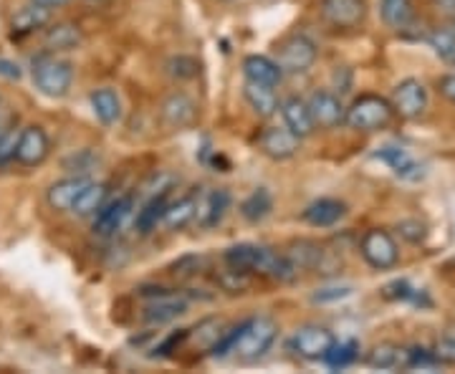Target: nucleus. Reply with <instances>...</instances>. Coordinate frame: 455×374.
Instances as JSON below:
<instances>
[{
	"mask_svg": "<svg viewBox=\"0 0 455 374\" xmlns=\"http://www.w3.org/2000/svg\"><path fill=\"white\" fill-rule=\"evenodd\" d=\"M392 119H395V109H392L390 99L379 97V94H362L347 107L344 124L357 131H379L385 130Z\"/></svg>",
	"mask_w": 455,
	"mask_h": 374,
	"instance_id": "3",
	"label": "nucleus"
},
{
	"mask_svg": "<svg viewBox=\"0 0 455 374\" xmlns=\"http://www.w3.org/2000/svg\"><path fill=\"white\" fill-rule=\"evenodd\" d=\"M33 5H38V8H46V11H59V8H64L66 3H71V0H31Z\"/></svg>",
	"mask_w": 455,
	"mask_h": 374,
	"instance_id": "46",
	"label": "nucleus"
},
{
	"mask_svg": "<svg viewBox=\"0 0 455 374\" xmlns=\"http://www.w3.org/2000/svg\"><path fill=\"white\" fill-rule=\"evenodd\" d=\"M0 76H5V79H11V82H18V79L23 76V71H20V66H18L16 61L0 59Z\"/></svg>",
	"mask_w": 455,
	"mask_h": 374,
	"instance_id": "44",
	"label": "nucleus"
},
{
	"mask_svg": "<svg viewBox=\"0 0 455 374\" xmlns=\"http://www.w3.org/2000/svg\"><path fill=\"white\" fill-rule=\"evenodd\" d=\"M438 92H440V97L448 99L451 104H455V71L445 74V76H440V79H438Z\"/></svg>",
	"mask_w": 455,
	"mask_h": 374,
	"instance_id": "43",
	"label": "nucleus"
},
{
	"mask_svg": "<svg viewBox=\"0 0 455 374\" xmlns=\"http://www.w3.org/2000/svg\"><path fill=\"white\" fill-rule=\"evenodd\" d=\"M86 185H89V175H68L64 179H56L49 190H46V203H49L53 211L71 212L76 197H79V193H82Z\"/></svg>",
	"mask_w": 455,
	"mask_h": 374,
	"instance_id": "18",
	"label": "nucleus"
},
{
	"mask_svg": "<svg viewBox=\"0 0 455 374\" xmlns=\"http://www.w3.org/2000/svg\"><path fill=\"white\" fill-rule=\"evenodd\" d=\"M230 203H233V197H230L226 187H218V190H211V193H205L203 197H197V228H218L226 220L228 211H230Z\"/></svg>",
	"mask_w": 455,
	"mask_h": 374,
	"instance_id": "14",
	"label": "nucleus"
},
{
	"mask_svg": "<svg viewBox=\"0 0 455 374\" xmlns=\"http://www.w3.org/2000/svg\"><path fill=\"white\" fill-rule=\"evenodd\" d=\"M31 76L36 89L44 97L64 99L71 92V86H74V64L46 51L44 56L33 59Z\"/></svg>",
	"mask_w": 455,
	"mask_h": 374,
	"instance_id": "2",
	"label": "nucleus"
},
{
	"mask_svg": "<svg viewBox=\"0 0 455 374\" xmlns=\"http://www.w3.org/2000/svg\"><path fill=\"white\" fill-rule=\"evenodd\" d=\"M311 119H314V127H322V130H334L344 124V115H347V107L337 92H329V89H316L309 99Z\"/></svg>",
	"mask_w": 455,
	"mask_h": 374,
	"instance_id": "11",
	"label": "nucleus"
},
{
	"mask_svg": "<svg viewBox=\"0 0 455 374\" xmlns=\"http://www.w3.org/2000/svg\"><path fill=\"white\" fill-rule=\"evenodd\" d=\"M243 99L260 119H271L278 112V104H281L278 101L276 86H266V84L256 82L243 84Z\"/></svg>",
	"mask_w": 455,
	"mask_h": 374,
	"instance_id": "22",
	"label": "nucleus"
},
{
	"mask_svg": "<svg viewBox=\"0 0 455 374\" xmlns=\"http://www.w3.org/2000/svg\"><path fill=\"white\" fill-rule=\"evenodd\" d=\"M316 59H319V49H316V44L311 41L309 36H304V33L286 36L276 49V64L283 71V76L286 74H291V76L307 74V71L314 68Z\"/></svg>",
	"mask_w": 455,
	"mask_h": 374,
	"instance_id": "4",
	"label": "nucleus"
},
{
	"mask_svg": "<svg viewBox=\"0 0 455 374\" xmlns=\"http://www.w3.org/2000/svg\"><path fill=\"white\" fill-rule=\"evenodd\" d=\"M89 104H92L94 116H97L104 127H114V124L122 119V99H119V94H116L114 89H109V86L94 89V92L89 94Z\"/></svg>",
	"mask_w": 455,
	"mask_h": 374,
	"instance_id": "23",
	"label": "nucleus"
},
{
	"mask_svg": "<svg viewBox=\"0 0 455 374\" xmlns=\"http://www.w3.org/2000/svg\"><path fill=\"white\" fill-rule=\"evenodd\" d=\"M132 212H134V197L130 193L109 197L101 205V211L94 215V226L92 228H94L97 235H114L116 230L124 228V223L130 220Z\"/></svg>",
	"mask_w": 455,
	"mask_h": 374,
	"instance_id": "12",
	"label": "nucleus"
},
{
	"mask_svg": "<svg viewBox=\"0 0 455 374\" xmlns=\"http://www.w3.org/2000/svg\"><path fill=\"white\" fill-rule=\"evenodd\" d=\"M427 101H430L427 89H425V84L420 79L407 76L392 89V109H395V115H400L403 119H420L425 115V109H427Z\"/></svg>",
	"mask_w": 455,
	"mask_h": 374,
	"instance_id": "8",
	"label": "nucleus"
},
{
	"mask_svg": "<svg viewBox=\"0 0 455 374\" xmlns=\"http://www.w3.org/2000/svg\"><path fill=\"white\" fill-rule=\"evenodd\" d=\"M425 41H427V46L433 49V53L443 59V61H448V64H453L455 61V23L451 26H438V28H433V31H427L423 36Z\"/></svg>",
	"mask_w": 455,
	"mask_h": 374,
	"instance_id": "31",
	"label": "nucleus"
},
{
	"mask_svg": "<svg viewBox=\"0 0 455 374\" xmlns=\"http://www.w3.org/2000/svg\"><path fill=\"white\" fill-rule=\"evenodd\" d=\"M51 155V137L49 131L38 124L23 127L18 134L16 145V163L23 167H38L49 160Z\"/></svg>",
	"mask_w": 455,
	"mask_h": 374,
	"instance_id": "10",
	"label": "nucleus"
},
{
	"mask_svg": "<svg viewBox=\"0 0 455 374\" xmlns=\"http://www.w3.org/2000/svg\"><path fill=\"white\" fill-rule=\"evenodd\" d=\"M301 218L311 228H334L347 218V203L339 197H319L304 208Z\"/></svg>",
	"mask_w": 455,
	"mask_h": 374,
	"instance_id": "15",
	"label": "nucleus"
},
{
	"mask_svg": "<svg viewBox=\"0 0 455 374\" xmlns=\"http://www.w3.org/2000/svg\"><path fill=\"white\" fill-rule=\"evenodd\" d=\"M379 18L392 31H405L415 20L412 0H379Z\"/></svg>",
	"mask_w": 455,
	"mask_h": 374,
	"instance_id": "28",
	"label": "nucleus"
},
{
	"mask_svg": "<svg viewBox=\"0 0 455 374\" xmlns=\"http://www.w3.org/2000/svg\"><path fill=\"white\" fill-rule=\"evenodd\" d=\"M197 71H200V68H197V61L193 56H175V59L167 61V74H170L172 79H180V82L196 79Z\"/></svg>",
	"mask_w": 455,
	"mask_h": 374,
	"instance_id": "35",
	"label": "nucleus"
},
{
	"mask_svg": "<svg viewBox=\"0 0 455 374\" xmlns=\"http://www.w3.org/2000/svg\"><path fill=\"white\" fill-rule=\"evenodd\" d=\"M223 331H226V324H223L220 319L211 316V319H203L200 324H196V329H190L188 334L193 337L196 346H200V349H208V352H211L212 346H215V342L223 337Z\"/></svg>",
	"mask_w": 455,
	"mask_h": 374,
	"instance_id": "32",
	"label": "nucleus"
},
{
	"mask_svg": "<svg viewBox=\"0 0 455 374\" xmlns=\"http://www.w3.org/2000/svg\"><path fill=\"white\" fill-rule=\"evenodd\" d=\"M367 364L372 370H400V367H407V349L397 346V344H377L370 352V357H367Z\"/></svg>",
	"mask_w": 455,
	"mask_h": 374,
	"instance_id": "29",
	"label": "nucleus"
},
{
	"mask_svg": "<svg viewBox=\"0 0 455 374\" xmlns=\"http://www.w3.org/2000/svg\"><path fill=\"white\" fill-rule=\"evenodd\" d=\"M84 44V33L76 23H51L44 31V49L49 53L74 51Z\"/></svg>",
	"mask_w": 455,
	"mask_h": 374,
	"instance_id": "20",
	"label": "nucleus"
},
{
	"mask_svg": "<svg viewBox=\"0 0 455 374\" xmlns=\"http://www.w3.org/2000/svg\"><path fill=\"white\" fill-rule=\"evenodd\" d=\"M355 293L352 286H344V283H337V286H322L316 291L311 293V301L314 304H337V301H344Z\"/></svg>",
	"mask_w": 455,
	"mask_h": 374,
	"instance_id": "36",
	"label": "nucleus"
},
{
	"mask_svg": "<svg viewBox=\"0 0 455 374\" xmlns=\"http://www.w3.org/2000/svg\"><path fill=\"white\" fill-rule=\"evenodd\" d=\"M18 127H5L0 131V167L16 163V145H18Z\"/></svg>",
	"mask_w": 455,
	"mask_h": 374,
	"instance_id": "37",
	"label": "nucleus"
},
{
	"mask_svg": "<svg viewBox=\"0 0 455 374\" xmlns=\"http://www.w3.org/2000/svg\"><path fill=\"white\" fill-rule=\"evenodd\" d=\"M203 266V260L197 259V256H188V259H180L175 266H172V274L178 278H188L197 274V268Z\"/></svg>",
	"mask_w": 455,
	"mask_h": 374,
	"instance_id": "42",
	"label": "nucleus"
},
{
	"mask_svg": "<svg viewBox=\"0 0 455 374\" xmlns=\"http://www.w3.org/2000/svg\"><path fill=\"white\" fill-rule=\"evenodd\" d=\"M251 283H253L251 274L238 271V268H230V266H228L226 271L218 274V286L228 293H245L251 289Z\"/></svg>",
	"mask_w": 455,
	"mask_h": 374,
	"instance_id": "34",
	"label": "nucleus"
},
{
	"mask_svg": "<svg viewBox=\"0 0 455 374\" xmlns=\"http://www.w3.org/2000/svg\"><path fill=\"white\" fill-rule=\"evenodd\" d=\"M334 342H337V337L326 326L307 324L293 331L289 349H291L296 357L307 359V362H324L326 354L331 352Z\"/></svg>",
	"mask_w": 455,
	"mask_h": 374,
	"instance_id": "7",
	"label": "nucleus"
},
{
	"mask_svg": "<svg viewBox=\"0 0 455 374\" xmlns=\"http://www.w3.org/2000/svg\"><path fill=\"white\" fill-rule=\"evenodd\" d=\"M359 253L374 271H392L400 263V245L390 230L370 228L359 238Z\"/></svg>",
	"mask_w": 455,
	"mask_h": 374,
	"instance_id": "6",
	"label": "nucleus"
},
{
	"mask_svg": "<svg viewBox=\"0 0 455 374\" xmlns=\"http://www.w3.org/2000/svg\"><path fill=\"white\" fill-rule=\"evenodd\" d=\"M374 160L387 164L392 172L403 179H420L425 175L423 164L418 163V160H415L407 149H403V147H382L379 152H374Z\"/></svg>",
	"mask_w": 455,
	"mask_h": 374,
	"instance_id": "19",
	"label": "nucleus"
},
{
	"mask_svg": "<svg viewBox=\"0 0 455 374\" xmlns=\"http://www.w3.org/2000/svg\"><path fill=\"white\" fill-rule=\"evenodd\" d=\"M259 149L274 163H286L299 152L301 139L289 127H266L259 134Z\"/></svg>",
	"mask_w": 455,
	"mask_h": 374,
	"instance_id": "13",
	"label": "nucleus"
},
{
	"mask_svg": "<svg viewBox=\"0 0 455 374\" xmlns=\"http://www.w3.org/2000/svg\"><path fill=\"white\" fill-rule=\"evenodd\" d=\"M243 76L245 82L266 84V86H278L283 79V71L278 68L276 59L260 56V53H251L243 59Z\"/></svg>",
	"mask_w": 455,
	"mask_h": 374,
	"instance_id": "21",
	"label": "nucleus"
},
{
	"mask_svg": "<svg viewBox=\"0 0 455 374\" xmlns=\"http://www.w3.org/2000/svg\"><path fill=\"white\" fill-rule=\"evenodd\" d=\"M170 195L172 193H155V195H147L145 205L137 211L134 215V230L140 235H149L152 230L157 228L163 223V212L170 203Z\"/></svg>",
	"mask_w": 455,
	"mask_h": 374,
	"instance_id": "24",
	"label": "nucleus"
},
{
	"mask_svg": "<svg viewBox=\"0 0 455 374\" xmlns=\"http://www.w3.org/2000/svg\"><path fill=\"white\" fill-rule=\"evenodd\" d=\"M367 0H319V13L334 28H359L367 18Z\"/></svg>",
	"mask_w": 455,
	"mask_h": 374,
	"instance_id": "9",
	"label": "nucleus"
},
{
	"mask_svg": "<svg viewBox=\"0 0 455 374\" xmlns=\"http://www.w3.org/2000/svg\"><path fill=\"white\" fill-rule=\"evenodd\" d=\"M140 296L149 298L142 311V319L149 326L170 324L188 311V298L182 293L167 291L163 286H140Z\"/></svg>",
	"mask_w": 455,
	"mask_h": 374,
	"instance_id": "5",
	"label": "nucleus"
},
{
	"mask_svg": "<svg viewBox=\"0 0 455 374\" xmlns=\"http://www.w3.org/2000/svg\"><path fill=\"white\" fill-rule=\"evenodd\" d=\"M188 331H190V329H178V331H172V334H170V337H167V339H164V342L160 344V346H157L155 352H157L160 357H170V354H172V352L178 349L180 344L188 339Z\"/></svg>",
	"mask_w": 455,
	"mask_h": 374,
	"instance_id": "41",
	"label": "nucleus"
},
{
	"mask_svg": "<svg viewBox=\"0 0 455 374\" xmlns=\"http://www.w3.org/2000/svg\"><path fill=\"white\" fill-rule=\"evenodd\" d=\"M400 235L405 238L407 243H423L425 235H427V226H425L423 220H418V218H412V220H403L400 226Z\"/></svg>",
	"mask_w": 455,
	"mask_h": 374,
	"instance_id": "38",
	"label": "nucleus"
},
{
	"mask_svg": "<svg viewBox=\"0 0 455 374\" xmlns=\"http://www.w3.org/2000/svg\"><path fill=\"white\" fill-rule=\"evenodd\" d=\"M163 122L170 130H190L197 122V104L188 94H170L163 101Z\"/></svg>",
	"mask_w": 455,
	"mask_h": 374,
	"instance_id": "16",
	"label": "nucleus"
},
{
	"mask_svg": "<svg viewBox=\"0 0 455 374\" xmlns=\"http://www.w3.org/2000/svg\"><path fill=\"white\" fill-rule=\"evenodd\" d=\"M107 200H109V185H107V182H94V179H89V185L79 193L71 212L79 215V218H92V215H97V212L101 211V205H104Z\"/></svg>",
	"mask_w": 455,
	"mask_h": 374,
	"instance_id": "27",
	"label": "nucleus"
},
{
	"mask_svg": "<svg viewBox=\"0 0 455 374\" xmlns=\"http://www.w3.org/2000/svg\"><path fill=\"white\" fill-rule=\"evenodd\" d=\"M359 357V342L357 339H344V342H334L331 346V352L326 354V364L331 367V370H344V367H349L355 359Z\"/></svg>",
	"mask_w": 455,
	"mask_h": 374,
	"instance_id": "33",
	"label": "nucleus"
},
{
	"mask_svg": "<svg viewBox=\"0 0 455 374\" xmlns=\"http://www.w3.org/2000/svg\"><path fill=\"white\" fill-rule=\"evenodd\" d=\"M278 112H281V116H283V127H289L299 139H307V137H311L314 130H316V127H314V119H311L307 99H301V97L283 99V101L278 104Z\"/></svg>",
	"mask_w": 455,
	"mask_h": 374,
	"instance_id": "17",
	"label": "nucleus"
},
{
	"mask_svg": "<svg viewBox=\"0 0 455 374\" xmlns=\"http://www.w3.org/2000/svg\"><path fill=\"white\" fill-rule=\"evenodd\" d=\"M197 212V197L185 195L178 200H170L163 212V226L167 230H182L196 223Z\"/></svg>",
	"mask_w": 455,
	"mask_h": 374,
	"instance_id": "25",
	"label": "nucleus"
},
{
	"mask_svg": "<svg viewBox=\"0 0 455 374\" xmlns=\"http://www.w3.org/2000/svg\"><path fill=\"white\" fill-rule=\"evenodd\" d=\"M453 64H455V61H453Z\"/></svg>",
	"mask_w": 455,
	"mask_h": 374,
	"instance_id": "47",
	"label": "nucleus"
},
{
	"mask_svg": "<svg viewBox=\"0 0 455 374\" xmlns=\"http://www.w3.org/2000/svg\"><path fill=\"white\" fill-rule=\"evenodd\" d=\"M51 20V11L46 8H38V5H33L28 3L26 8H20L13 20H11V33H13V38H26V36H33L36 31H41V28H46Z\"/></svg>",
	"mask_w": 455,
	"mask_h": 374,
	"instance_id": "26",
	"label": "nucleus"
},
{
	"mask_svg": "<svg viewBox=\"0 0 455 374\" xmlns=\"http://www.w3.org/2000/svg\"><path fill=\"white\" fill-rule=\"evenodd\" d=\"M385 296H387V298H395V301H418L420 291L412 289L407 281H392L390 286L385 289Z\"/></svg>",
	"mask_w": 455,
	"mask_h": 374,
	"instance_id": "40",
	"label": "nucleus"
},
{
	"mask_svg": "<svg viewBox=\"0 0 455 374\" xmlns=\"http://www.w3.org/2000/svg\"><path fill=\"white\" fill-rule=\"evenodd\" d=\"M433 8H435L448 23H455V0H433Z\"/></svg>",
	"mask_w": 455,
	"mask_h": 374,
	"instance_id": "45",
	"label": "nucleus"
},
{
	"mask_svg": "<svg viewBox=\"0 0 455 374\" xmlns=\"http://www.w3.org/2000/svg\"><path fill=\"white\" fill-rule=\"evenodd\" d=\"M433 354L443 364H455V331H448V334L440 337V342L435 344Z\"/></svg>",
	"mask_w": 455,
	"mask_h": 374,
	"instance_id": "39",
	"label": "nucleus"
},
{
	"mask_svg": "<svg viewBox=\"0 0 455 374\" xmlns=\"http://www.w3.org/2000/svg\"><path fill=\"white\" fill-rule=\"evenodd\" d=\"M274 211V195L266 187H256L251 195L241 203V215L248 223H263Z\"/></svg>",
	"mask_w": 455,
	"mask_h": 374,
	"instance_id": "30",
	"label": "nucleus"
},
{
	"mask_svg": "<svg viewBox=\"0 0 455 374\" xmlns=\"http://www.w3.org/2000/svg\"><path fill=\"white\" fill-rule=\"evenodd\" d=\"M278 339V324L271 316H253L241 324L233 354L241 362H259L263 359Z\"/></svg>",
	"mask_w": 455,
	"mask_h": 374,
	"instance_id": "1",
	"label": "nucleus"
}]
</instances>
